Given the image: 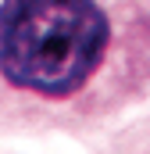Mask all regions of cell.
Here are the masks:
<instances>
[{
    "instance_id": "6da1fadb",
    "label": "cell",
    "mask_w": 150,
    "mask_h": 154,
    "mask_svg": "<svg viewBox=\"0 0 150 154\" xmlns=\"http://www.w3.org/2000/svg\"><path fill=\"white\" fill-rule=\"evenodd\" d=\"M150 93V0H0V136L79 133Z\"/></svg>"
}]
</instances>
